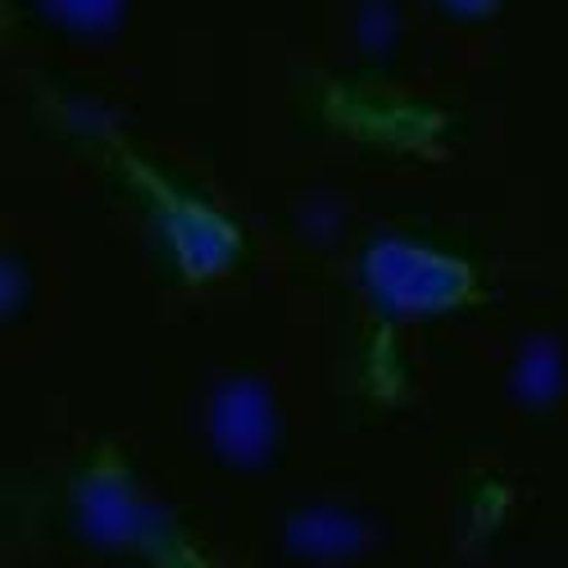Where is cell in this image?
<instances>
[{
    "label": "cell",
    "mask_w": 568,
    "mask_h": 568,
    "mask_svg": "<svg viewBox=\"0 0 568 568\" xmlns=\"http://www.w3.org/2000/svg\"><path fill=\"white\" fill-rule=\"evenodd\" d=\"M123 0H45V10L73 28H110Z\"/></svg>",
    "instance_id": "cell-4"
},
{
    "label": "cell",
    "mask_w": 568,
    "mask_h": 568,
    "mask_svg": "<svg viewBox=\"0 0 568 568\" xmlns=\"http://www.w3.org/2000/svg\"><path fill=\"white\" fill-rule=\"evenodd\" d=\"M87 518H91V528L105 532V537H132L136 518H141V505L119 483H101V487H91Z\"/></svg>",
    "instance_id": "cell-3"
},
{
    "label": "cell",
    "mask_w": 568,
    "mask_h": 568,
    "mask_svg": "<svg viewBox=\"0 0 568 568\" xmlns=\"http://www.w3.org/2000/svg\"><path fill=\"white\" fill-rule=\"evenodd\" d=\"M559 387V368L550 355H524V396H550Z\"/></svg>",
    "instance_id": "cell-5"
},
{
    "label": "cell",
    "mask_w": 568,
    "mask_h": 568,
    "mask_svg": "<svg viewBox=\"0 0 568 568\" xmlns=\"http://www.w3.org/2000/svg\"><path fill=\"white\" fill-rule=\"evenodd\" d=\"M455 6H464V10H483V6H491V0H455Z\"/></svg>",
    "instance_id": "cell-6"
},
{
    "label": "cell",
    "mask_w": 568,
    "mask_h": 568,
    "mask_svg": "<svg viewBox=\"0 0 568 568\" xmlns=\"http://www.w3.org/2000/svg\"><path fill=\"white\" fill-rule=\"evenodd\" d=\"M368 277L400 310H437L464 292V273L450 260L423 246H396V242L377 246L368 255Z\"/></svg>",
    "instance_id": "cell-1"
},
{
    "label": "cell",
    "mask_w": 568,
    "mask_h": 568,
    "mask_svg": "<svg viewBox=\"0 0 568 568\" xmlns=\"http://www.w3.org/2000/svg\"><path fill=\"white\" fill-rule=\"evenodd\" d=\"M214 437L232 459H260L273 446V409L268 396L251 383H232L214 400Z\"/></svg>",
    "instance_id": "cell-2"
}]
</instances>
